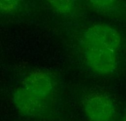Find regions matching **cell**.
<instances>
[{"mask_svg": "<svg viewBox=\"0 0 126 121\" xmlns=\"http://www.w3.org/2000/svg\"><path fill=\"white\" fill-rule=\"evenodd\" d=\"M49 5L54 11L59 13L68 14L73 12L75 8V2L68 0H54L49 1Z\"/></svg>", "mask_w": 126, "mask_h": 121, "instance_id": "6", "label": "cell"}, {"mask_svg": "<svg viewBox=\"0 0 126 121\" xmlns=\"http://www.w3.org/2000/svg\"><path fill=\"white\" fill-rule=\"evenodd\" d=\"M83 108L89 121H111L116 115L113 100L102 93H92L87 96Z\"/></svg>", "mask_w": 126, "mask_h": 121, "instance_id": "3", "label": "cell"}, {"mask_svg": "<svg viewBox=\"0 0 126 121\" xmlns=\"http://www.w3.org/2000/svg\"><path fill=\"white\" fill-rule=\"evenodd\" d=\"M22 87L34 96L49 101L55 90V81L47 72L35 70L26 75Z\"/></svg>", "mask_w": 126, "mask_h": 121, "instance_id": "4", "label": "cell"}, {"mask_svg": "<svg viewBox=\"0 0 126 121\" xmlns=\"http://www.w3.org/2000/svg\"><path fill=\"white\" fill-rule=\"evenodd\" d=\"M85 60L94 72L109 75L115 70L118 64L117 52L103 47L86 46Z\"/></svg>", "mask_w": 126, "mask_h": 121, "instance_id": "1", "label": "cell"}, {"mask_svg": "<svg viewBox=\"0 0 126 121\" xmlns=\"http://www.w3.org/2000/svg\"><path fill=\"white\" fill-rule=\"evenodd\" d=\"M86 46L103 47L116 51L121 43V37L116 29L105 23L90 27L84 33Z\"/></svg>", "mask_w": 126, "mask_h": 121, "instance_id": "2", "label": "cell"}, {"mask_svg": "<svg viewBox=\"0 0 126 121\" xmlns=\"http://www.w3.org/2000/svg\"><path fill=\"white\" fill-rule=\"evenodd\" d=\"M16 108L23 115L39 117L44 115L49 109V101L34 96L23 87L19 88L14 95Z\"/></svg>", "mask_w": 126, "mask_h": 121, "instance_id": "5", "label": "cell"}, {"mask_svg": "<svg viewBox=\"0 0 126 121\" xmlns=\"http://www.w3.org/2000/svg\"><path fill=\"white\" fill-rule=\"evenodd\" d=\"M126 121V116H124V117L123 118V121Z\"/></svg>", "mask_w": 126, "mask_h": 121, "instance_id": "8", "label": "cell"}, {"mask_svg": "<svg viewBox=\"0 0 126 121\" xmlns=\"http://www.w3.org/2000/svg\"><path fill=\"white\" fill-rule=\"evenodd\" d=\"M89 3L91 6L97 10L109 9L113 7H115L116 4V1H90Z\"/></svg>", "mask_w": 126, "mask_h": 121, "instance_id": "7", "label": "cell"}]
</instances>
